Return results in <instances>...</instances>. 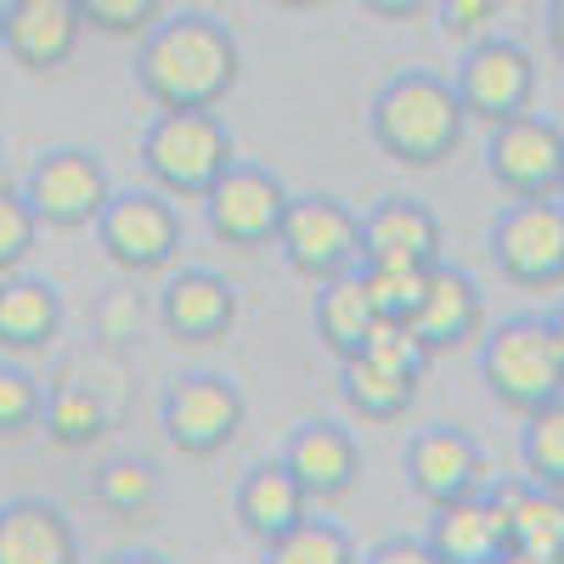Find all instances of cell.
<instances>
[{
	"instance_id": "cell-1",
	"label": "cell",
	"mask_w": 564,
	"mask_h": 564,
	"mask_svg": "<svg viewBox=\"0 0 564 564\" xmlns=\"http://www.w3.org/2000/svg\"><path fill=\"white\" fill-rule=\"evenodd\" d=\"M243 74V45L215 12H164L135 40V90L159 113L220 108Z\"/></svg>"
},
{
	"instance_id": "cell-2",
	"label": "cell",
	"mask_w": 564,
	"mask_h": 564,
	"mask_svg": "<svg viewBox=\"0 0 564 564\" xmlns=\"http://www.w3.org/2000/svg\"><path fill=\"white\" fill-rule=\"evenodd\" d=\"M468 113L457 102V90L435 68H401L379 85V97L367 108V135L390 164L406 170H435L463 148Z\"/></svg>"
},
{
	"instance_id": "cell-3",
	"label": "cell",
	"mask_w": 564,
	"mask_h": 564,
	"mask_svg": "<svg viewBox=\"0 0 564 564\" xmlns=\"http://www.w3.org/2000/svg\"><path fill=\"white\" fill-rule=\"evenodd\" d=\"M480 384L513 417H525L542 401L564 395V356L553 345L547 316L520 311V316H502L486 327L480 334Z\"/></svg>"
},
{
	"instance_id": "cell-4",
	"label": "cell",
	"mask_w": 564,
	"mask_h": 564,
	"mask_svg": "<svg viewBox=\"0 0 564 564\" xmlns=\"http://www.w3.org/2000/svg\"><path fill=\"white\" fill-rule=\"evenodd\" d=\"M231 159H238V141H231V130L215 108L159 113L141 130V170L175 204H198Z\"/></svg>"
},
{
	"instance_id": "cell-5",
	"label": "cell",
	"mask_w": 564,
	"mask_h": 564,
	"mask_svg": "<svg viewBox=\"0 0 564 564\" xmlns=\"http://www.w3.org/2000/svg\"><path fill=\"white\" fill-rule=\"evenodd\" d=\"M181 238H186L181 209H175L170 193H159V186H113V198L97 215L102 254L130 276L170 271L175 254H181Z\"/></svg>"
},
{
	"instance_id": "cell-6",
	"label": "cell",
	"mask_w": 564,
	"mask_h": 564,
	"mask_svg": "<svg viewBox=\"0 0 564 564\" xmlns=\"http://www.w3.org/2000/svg\"><path fill=\"white\" fill-rule=\"evenodd\" d=\"M18 193L34 209L40 231H85L113 198V175L97 148H45L18 181Z\"/></svg>"
},
{
	"instance_id": "cell-7",
	"label": "cell",
	"mask_w": 564,
	"mask_h": 564,
	"mask_svg": "<svg viewBox=\"0 0 564 564\" xmlns=\"http://www.w3.org/2000/svg\"><path fill=\"white\" fill-rule=\"evenodd\" d=\"M271 249L289 260L294 276H305L316 289V282L361 265V215L334 193H300L289 198V215H282Z\"/></svg>"
},
{
	"instance_id": "cell-8",
	"label": "cell",
	"mask_w": 564,
	"mask_h": 564,
	"mask_svg": "<svg viewBox=\"0 0 564 564\" xmlns=\"http://www.w3.org/2000/svg\"><path fill=\"white\" fill-rule=\"evenodd\" d=\"M491 265L513 289H564V204L558 198H513L486 231Z\"/></svg>"
},
{
	"instance_id": "cell-9",
	"label": "cell",
	"mask_w": 564,
	"mask_h": 564,
	"mask_svg": "<svg viewBox=\"0 0 564 564\" xmlns=\"http://www.w3.org/2000/svg\"><path fill=\"white\" fill-rule=\"evenodd\" d=\"M452 90L468 119H480L486 130L513 119V113H531L536 102V57L531 45L508 40V34H486L475 45H463V63L452 68Z\"/></svg>"
},
{
	"instance_id": "cell-10",
	"label": "cell",
	"mask_w": 564,
	"mask_h": 564,
	"mask_svg": "<svg viewBox=\"0 0 564 564\" xmlns=\"http://www.w3.org/2000/svg\"><path fill=\"white\" fill-rule=\"evenodd\" d=\"M159 423L181 457H215L243 435L249 401L226 372H181L159 401Z\"/></svg>"
},
{
	"instance_id": "cell-11",
	"label": "cell",
	"mask_w": 564,
	"mask_h": 564,
	"mask_svg": "<svg viewBox=\"0 0 564 564\" xmlns=\"http://www.w3.org/2000/svg\"><path fill=\"white\" fill-rule=\"evenodd\" d=\"M289 198L294 193L282 186V175H271L265 164H249V159H231L198 204H204V220L215 231V243L265 249V243H276V226H282V215H289Z\"/></svg>"
},
{
	"instance_id": "cell-12",
	"label": "cell",
	"mask_w": 564,
	"mask_h": 564,
	"mask_svg": "<svg viewBox=\"0 0 564 564\" xmlns=\"http://www.w3.org/2000/svg\"><path fill=\"white\" fill-rule=\"evenodd\" d=\"M401 468H406L412 497L430 508L457 502V497H480L491 486V463L463 423H423L401 452Z\"/></svg>"
},
{
	"instance_id": "cell-13",
	"label": "cell",
	"mask_w": 564,
	"mask_h": 564,
	"mask_svg": "<svg viewBox=\"0 0 564 564\" xmlns=\"http://www.w3.org/2000/svg\"><path fill=\"white\" fill-rule=\"evenodd\" d=\"M486 175L508 198H553L564 175V130L542 113H513L486 135Z\"/></svg>"
},
{
	"instance_id": "cell-14",
	"label": "cell",
	"mask_w": 564,
	"mask_h": 564,
	"mask_svg": "<svg viewBox=\"0 0 564 564\" xmlns=\"http://www.w3.org/2000/svg\"><path fill=\"white\" fill-rule=\"evenodd\" d=\"M85 40L79 0H7L0 7V52L23 74H57Z\"/></svg>"
},
{
	"instance_id": "cell-15",
	"label": "cell",
	"mask_w": 564,
	"mask_h": 564,
	"mask_svg": "<svg viewBox=\"0 0 564 564\" xmlns=\"http://www.w3.org/2000/svg\"><path fill=\"white\" fill-rule=\"evenodd\" d=\"M435 260H446V231L423 198L384 193L372 209H361V265H435Z\"/></svg>"
},
{
	"instance_id": "cell-16",
	"label": "cell",
	"mask_w": 564,
	"mask_h": 564,
	"mask_svg": "<svg viewBox=\"0 0 564 564\" xmlns=\"http://www.w3.org/2000/svg\"><path fill=\"white\" fill-rule=\"evenodd\" d=\"M238 322V289L209 265H181L159 289V327L175 345H215Z\"/></svg>"
},
{
	"instance_id": "cell-17",
	"label": "cell",
	"mask_w": 564,
	"mask_h": 564,
	"mask_svg": "<svg viewBox=\"0 0 564 564\" xmlns=\"http://www.w3.org/2000/svg\"><path fill=\"white\" fill-rule=\"evenodd\" d=\"M412 334L423 339L430 356H446V350H463L468 339H480L486 334V294H480L475 271L435 260L430 289H423V300L412 311Z\"/></svg>"
},
{
	"instance_id": "cell-18",
	"label": "cell",
	"mask_w": 564,
	"mask_h": 564,
	"mask_svg": "<svg viewBox=\"0 0 564 564\" xmlns=\"http://www.w3.org/2000/svg\"><path fill=\"white\" fill-rule=\"evenodd\" d=\"M282 463H289V475L305 486L311 502H339L361 480V446L334 417H305L282 446Z\"/></svg>"
},
{
	"instance_id": "cell-19",
	"label": "cell",
	"mask_w": 564,
	"mask_h": 564,
	"mask_svg": "<svg viewBox=\"0 0 564 564\" xmlns=\"http://www.w3.org/2000/svg\"><path fill=\"white\" fill-rule=\"evenodd\" d=\"M311 497H305V486L289 475V463L282 457H265V463H254L249 475L238 480V491H231V513H238V525L260 542V547H271L276 536H289L300 520H311Z\"/></svg>"
},
{
	"instance_id": "cell-20",
	"label": "cell",
	"mask_w": 564,
	"mask_h": 564,
	"mask_svg": "<svg viewBox=\"0 0 564 564\" xmlns=\"http://www.w3.org/2000/svg\"><path fill=\"white\" fill-rule=\"evenodd\" d=\"M0 564H79L74 520L45 497L0 502Z\"/></svg>"
},
{
	"instance_id": "cell-21",
	"label": "cell",
	"mask_w": 564,
	"mask_h": 564,
	"mask_svg": "<svg viewBox=\"0 0 564 564\" xmlns=\"http://www.w3.org/2000/svg\"><path fill=\"white\" fill-rule=\"evenodd\" d=\"M423 542L435 547L441 564H497L502 547H508V513H502V502L491 491L441 502Z\"/></svg>"
},
{
	"instance_id": "cell-22",
	"label": "cell",
	"mask_w": 564,
	"mask_h": 564,
	"mask_svg": "<svg viewBox=\"0 0 564 564\" xmlns=\"http://www.w3.org/2000/svg\"><path fill=\"white\" fill-rule=\"evenodd\" d=\"M63 294L52 276H0V356H34L63 334Z\"/></svg>"
},
{
	"instance_id": "cell-23",
	"label": "cell",
	"mask_w": 564,
	"mask_h": 564,
	"mask_svg": "<svg viewBox=\"0 0 564 564\" xmlns=\"http://www.w3.org/2000/svg\"><path fill=\"white\" fill-rule=\"evenodd\" d=\"M486 491H491V497L502 502V513H508V542H513V547L564 558V491L536 486V480H525V475L491 480Z\"/></svg>"
},
{
	"instance_id": "cell-24",
	"label": "cell",
	"mask_w": 564,
	"mask_h": 564,
	"mask_svg": "<svg viewBox=\"0 0 564 564\" xmlns=\"http://www.w3.org/2000/svg\"><path fill=\"white\" fill-rule=\"evenodd\" d=\"M379 322V311H372L367 289H361V271H345V276H327L316 282V300H311V327L327 356H361V339L367 327Z\"/></svg>"
},
{
	"instance_id": "cell-25",
	"label": "cell",
	"mask_w": 564,
	"mask_h": 564,
	"mask_svg": "<svg viewBox=\"0 0 564 564\" xmlns=\"http://www.w3.org/2000/svg\"><path fill=\"white\" fill-rule=\"evenodd\" d=\"M339 395L356 417L367 423H395L406 417V406L417 401V379H406V372H390L379 361L367 356H345L339 361Z\"/></svg>"
},
{
	"instance_id": "cell-26",
	"label": "cell",
	"mask_w": 564,
	"mask_h": 564,
	"mask_svg": "<svg viewBox=\"0 0 564 564\" xmlns=\"http://www.w3.org/2000/svg\"><path fill=\"white\" fill-rule=\"evenodd\" d=\"M40 430H45V441L63 446V452H85L90 441L108 435V401L90 384H79V379H63V384L45 390Z\"/></svg>"
},
{
	"instance_id": "cell-27",
	"label": "cell",
	"mask_w": 564,
	"mask_h": 564,
	"mask_svg": "<svg viewBox=\"0 0 564 564\" xmlns=\"http://www.w3.org/2000/svg\"><path fill=\"white\" fill-rule=\"evenodd\" d=\"M520 475L564 491V395L520 417Z\"/></svg>"
},
{
	"instance_id": "cell-28",
	"label": "cell",
	"mask_w": 564,
	"mask_h": 564,
	"mask_svg": "<svg viewBox=\"0 0 564 564\" xmlns=\"http://www.w3.org/2000/svg\"><path fill=\"white\" fill-rule=\"evenodd\" d=\"M265 564H361V553H356L345 525L311 513V520H300L289 536H276L265 547Z\"/></svg>"
},
{
	"instance_id": "cell-29",
	"label": "cell",
	"mask_w": 564,
	"mask_h": 564,
	"mask_svg": "<svg viewBox=\"0 0 564 564\" xmlns=\"http://www.w3.org/2000/svg\"><path fill=\"white\" fill-rule=\"evenodd\" d=\"M90 491H97L108 513H148L159 502V475L141 457H108L97 468V480H90Z\"/></svg>"
},
{
	"instance_id": "cell-30",
	"label": "cell",
	"mask_w": 564,
	"mask_h": 564,
	"mask_svg": "<svg viewBox=\"0 0 564 564\" xmlns=\"http://www.w3.org/2000/svg\"><path fill=\"white\" fill-rule=\"evenodd\" d=\"M45 412V384L12 356H0V441H23L40 430Z\"/></svg>"
},
{
	"instance_id": "cell-31",
	"label": "cell",
	"mask_w": 564,
	"mask_h": 564,
	"mask_svg": "<svg viewBox=\"0 0 564 564\" xmlns=\"http://www.w3.org/2000/svg\"><path fill=\"white\" fill-rule=\"evenodd\" d=\"M356 271H361V289H367L372 311L390 322H412L423 289H430V265H356Z\"/></svg>"
},
{
	"instance_id": "cell-32",
	"label": "cell",
	"mask_w": 564,
	"mask_h": 564,
	"mask_svg": "<svg viewBox=\"0 0 564 564\" xmlns=\"http://www.w3.org/2000/svg\"><path fill=\"white\" fill-rule=\"evenodd\" d=\"M361 356L379 361V367H390V372H406V379H423V367L435 361L430 350H423V339L412 334V322H390V316H379V322L367 327Z\"/></svg>"
},
{
	"instance_id": "cell-33",
	"label": "cell",
	"mask_w": 564,
	"mask_h": 564,
	"mask_svg": "<svg viewBox=\"0 0 564 564\" xmlns=\"http://www.w3.org/2000/svg\"><path fill=\"white\" fill-rule=\"evenodd\" d=\"M164 7L170 0H79V18L108 40H141L164 18Z\"/></svg>"
},
{
	"instance_id": "cell-34",
	"label": "cell",
	"mask_w": 564,
	"mask_h": 564,
	"mask_svg": "<svg viewBox=\"0 0 564 564\" xmlns=\"http://www.w3.org/2000/svg\"><path fill=\"white\" fill-rule=\"evenodd\" d=\"M34 243H40V220L23 204L18 186L7 181V186H0V276H12L34 254Z\"/></svg>"
},
{
	"instance_id": "cell-35",
	"label": "cell",
	"mask_w": 564,
	"mask_h": 564,
	"mask_svg": "<svg viewBox=\"0 0 564 564\" xmlns=\"http://www.w3.org/2000/svg\"><path fill=\"white\" fill-rule=\"evenodd\" d=\"M435 29L457 45H475L486 34H497V18H502V0H435Z\"/></svg>"
},
{
	"instance_id": "cell-36",
	"label": "cell",
	"mask_w": 564,
	"mask_h": 564,
	"mask_svg": "<svg viewBox=\"0 0 564 564\" xmlns=\"http://www.w3.org/2000/svg\"><path fill=\"white\" fill-rule=\"evenodd\" d=\"M97 327H102V339H108V345H130V339H135V327H141V305H135V294H113V300H102Z\"/></svg>"
},
{
	"instance_id": "cell-37",
	"label": "cell",
	"mask_w": 564,
	"mask_h": 564,
	"mask_svg": "<svg viewBox=\"0 0 564 564\" xmlns=\"http://www.w3.org/2000/svg\"><path fill=\"white\" fill-rule=\"evenodd\" d=\"M361 564H441V558L423 536H384L361 553Z\"/></svg>"
},
{
	"instance_id": "cell-38",
	"label": "cell",
	"mask_w": 564,
	"mask_h": 564,
	"mask_svg": "<svg viewBox=\"0 0 564 564\" xmlns=\"http://www.w3.org/2000/svg\"><path fill=\"white\" fill-rule=\"evenodd\" d=\"M372 18H390V23H406V18H423L435 0H361Z\"/></svg>"
},
{
	"instance_id": "cell-39",
	"label": "cell",
	"mask_w": 564,
	"mask_h": 564,
	"mask_svg": "<svg viewBox=\"0 0 564 564\" xmlns=\"http://www.w3.org/2000/svg\"><path fill=\"white\" fill-rule=\"evenodd\" d=\"M547 45H553V57L564 63V0H547Z\"/></svg>"
},
{
	"instance_id": "cell-40",
	"label": "cell",
	"mask_w": 564,
	"mask_h": 564,
	"mask_svg": "<svg viewBox=\"0 0 564 564\" xmlns=\"http://www.w3.org/2000/svg\"><path fill=\"white\" fill-rule=\"evenodd\" d=\"M102 564H175V558H164V553H153V547H119V553H108Z\"/></svg>"
},
{
	"instance_id": "cell-41",
	"label": "cell",
	"mask_w": 564,
	"mask_h": 564,
	"mask_svg": "<svg viewBox=\"0 0 564 564\" xmlns=\"http://www.w3.org/2000/svg\"><path fill=\"white\" fill-rule=\"evenodd\" d=\"M497 564H564V558H547V553H531V547H513V542H508Z\"/></svg>"
},
{
	"instance_id": "cell-42",
	"label": "cell",
	"mask_w": 564,
	"mask_h": 564,
	"mask_svg": "<svg viewBox=\"0 0 564 564\" xmlns=\"http://www.w3.org/2000/svg\"><path fill=\"white\" fill-rule=\"evenodd\" d=\"M547 327H553V345H558V356H564V300L547 311Z\"/></svg>"
},
{
	"instance_id": "cell-43",
	"label": "cell",
	"mask_w": 564,
	"mask_h": 564,
	"mask_svg": "<svg viewBox=\"0 0 564 564\" xmlns=\"http://www.w3.org/2000/svg\"><path fill=\"white\" fill-rule=\"evenodd\" d=\"M271 7H289V12H311V7H327V0H271Z\"/></svg>"
},
{
	"instance_id": "cell-44",
	"label": "cell",
	"mask_w": 564,
	"mask_h": 564,
	"mask_svg": "<svg viewBox=\"0 0 564 564\" xmlns=\"http://www.w3.org/2000/svg\"><path fill=\"white\" fill-rule=\"evenodd\" d=\"M553 198H558V204H564V175H558V193H553Z\"/></svg>"
},
{
	"instance_id": "cell-45",
	"label": "cell",
	"mask_w": 564,
	"mask_h": 564,
	"mask_svg": "<svg viewBox=\"0 0 564 564\" xmlns=\"http://www.w3.org/2000/svg\"><path fill=\"white\" fill-rule=\"evenodd\" d=\"M0 159H7V141H0Z\"/></svg>"
}]
</instances>
